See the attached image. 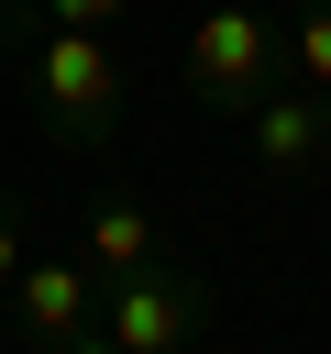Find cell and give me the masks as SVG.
<instances>
[{
    "label": "cell",
    "mask_w": 331,
    "mask_h": 354,
    "mask_svg": "<svg viewBox=\"0 0 331 354\" xmlns=\"http://www.w3.org/2000/svg\"><path fill=\"white\" fill-rule=\"evenodd\" d=\"M287 77V33L265 22V0H210L177 44V88L210 111V122H243L265 88Z\"/></svg>",
    "instance_id": "2"
},
{
    "label": "cell",
    "mask_w": 331,
    "mask_h": 354,
    "mask_svg": "<svg viewBox=\"0 0 331 354\" xmlns=\"http://www.w3.org/2000/svg\"><path fill=\"white\" fill-rule=\"evenodd\" d=\"M77 254H88V277H132L143 254H166V232H154V210H143V199H99V210H88V232H77Z\"/></svg>",
    "instance_id": "6"
},
{
    "label": "cell",
    "mask_w": 331,
    "mask_h": 354,
    "mask_svg": "<svg viewBox=\"0 0 331 354\" xmlns=\"http://www.w3.org/2000/svg\"><path fill=\"white\" fill-rule=\"evenodd\" d=\"M11 343L22 354H99V277H88V254H22Z\"/></svg>",
    "instance_id": "4"
},
{
    "label": "cell",
    "mask_w": 331,
    "mask_h": 354,
    "mask_svg": "<svg viewBox=\"0 0 331 354\" xmlns=\"http://www.w3.org/2000/svg\"><path fill=\"white\" fill-rule=\"evenodd\" d=\"M0 66H22V88H33V111H44V133H55L66 155H99V144L121 133L132 77H121L110 33H88V22H44L33 0H0Z\"/></svg>",
    "instance_id": "1"
},
{
    "label": "cell",
    "mask_w": 331,
    "mask_h": 354,
    "mask_svg": "<svg viewBox=\"0 0 331 354\" xmlns=\"http://www.w3.org/2000/svg\"><path fill=\"white\" fill-rule=\"evenodd\" d=\"M287 77L331 88V0H298V11H287Z\"/></svg>",
    "instance_id": "7"
},
{
    "label": "cell",
    "mask_w": 331,
    "mask_h": 354,
    "mask_svg": "<svg viewBox=\"0 0 331 354\" xmlns=\"http://www.w3.org/2000/svg\"><path fill=\"white\" fill-rule=\"evenodd\" d=\"M44 22H88V33H110V22H132V0H33Z\"/></svg>",
    "instance_id": "8"
},
{
    "label": "cell",
    "mask_w": 331,
    "mask_h": 354,
    "mask_svg": "<svg viewBox=\"0 0 331 354\" xmlns=\"http://www.w3.org/2000/svg\"><path fill=\"white\" fill-rule=\"evenodd\" d=\"M243 144H254V166H265L276 188H309V177H331V88H309V77H276V88L243 111Z\"/></svg>",
    "instance_id": "5"
},
{
    "label": "cell",
    "mask_w": 331,
    "mask_h": 354,
    "mask_svg": "<svg viewBox=\"0 0 331 354\" xmlns=\"http://www.w3.org/2000/svg\"><path fill=\"white\" fill-rule=\"evenodd\" d=\"M210 332V277L177 254H143L132 277H99V354H177Z\"/></svg>",
    "instance_id": "3"
},
{
    "label": "cell",
    "mask_w": 331,
    "mask_h": 354,
    "mask_svg": "<svg viewBox=\"0 0 331 354\" xmlns=\"http://www.w3.org/2000/svg\"><path fill=\"white\" fill-rule=\"evenodd\" d=\"M11 277H22V221L0 210V288H11Z\"/></svg>",
    "instance_id": "9"
}]
</instances>
